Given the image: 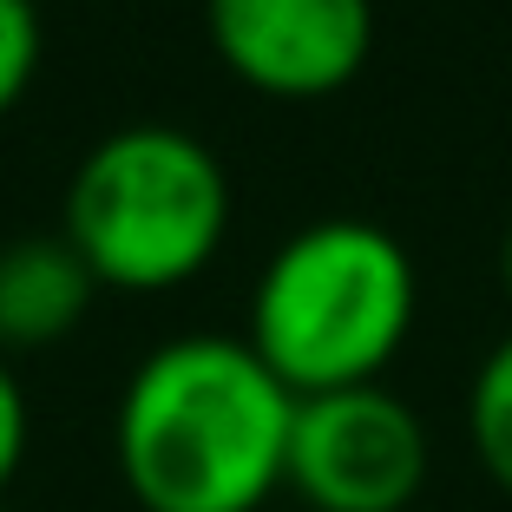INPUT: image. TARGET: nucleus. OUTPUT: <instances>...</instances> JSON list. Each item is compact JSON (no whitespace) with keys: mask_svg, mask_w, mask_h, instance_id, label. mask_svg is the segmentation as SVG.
<instances>
[{"mask_svg":"<svg viewBox=\"0 0 512 512\" xmlns=\"http://www.w3.org/2000/svg\"><path fill=\"white\" fill-rule=\"evenodd\" d=\"M283 486L316 512H407L427 486L421 414L381 381L296 394Z\"/></svg>","mask_w":512,"mask_h":512,"instance_id":"obj_4","label":"nucleus"},{"mask_svg":"<svg viewBox=\"0 0 512 512\" xmlns=\"http://www.w3.org/2000/svg\"><path fill=\"white\" fill-rule=\"evenodd\" d=\"M211 40L237 79L316 99L368 66L375 0H211Z\"/></svg>","mask_w":512,"mask_h":512,"instance_id":"obj_5","label":"nucleus"},{"mask_svg":"<svg viewBox=\"0 0 512 512\" xmlns=\"http://www.w3.org/2000/svg\"><path fill=\"white\" fill-rule=\"evenodd\" d=\"M467 427H473V447H480V467L512 493V335L480 362V375H473Z\"/></svg>","mask_w":512,"mask_h":512,"instance_id":"obj_7","label":"nucleus"},{"mask_svg":"<svg viewBox=\"0 0 512 512\" xmlns=\"http://www.w3.org/2000/svg\"><path fill=\"white\" fill-rule=\"evenodd\" d=\"M421 276L388 224L316 217L256 276L243 342L283 375L289 394H329L375 381L414 329Z\"/></svg>","mask_w":512,"mask_h":512,"instance_id":"obj_2","label":"nucleus"},{"mask_svg":"<svg viewBox=\"0 0 512 512\" xmlns=\"http://www.w3.org/2000/svg\"><path fill=\"white\" fill-rule=\"evenodd\" d=\"M296 394L243 335H178L119 394V473L145 512H256L283 486Z\"/></svg>","mask_w":512,"mask_h":512,"instance_id":"obj_1","label":"nucleus"},{"mask_svg":"<svg viewBox=\"0 0 512 512\" xmlns=\"http://www.w3.org/2000/svg\"><path fill=\"white\" fill-rule=\"evenodd\" d=\"M224 230V158L165 119H132L106 132L66 184V243L112 289L184 283L217 256Z\"/></svg>","mask_w":512,"mask_h":512,"instance_id":"obj_3","label":"nucleus"},{"mask_svg":"<svg viewBox=\"0 0 512 512\" xmlns=\"http://www.w3.org/2000/svg\"><path fill=\"white\" fill-rule=\"evenodd\" d=\"M0 512H7V506H0Z\"/></svg>","mask_w":512,"mask_h":512,"instance_id":"obj_11","label":"nucleus"},{"mask_svg":"<svg viewBox=\"0 0 512 512\" xmlns=\"http://www.w3.org/2000/svg\"><path fill=\"white\" fill-rule=\"evenodd\" d=\"M499 276H506V296H512V224H506V237H499Z\"/></svg>","mask_w":512,"mask_h":512,"instance_id":"obj_10","label":"nucleus"},{"mask_svg":"<svg viewBox=\"0 0 512 512\" xmlns=\"http://www.w3.org/2000/svg\"><path fill=\"white\" fill-rule=\"evenodd\" d=\"M20 453H27V394H20L14 368L0 362V493L20 473Z\"/></svg>","mask_w":512,"mask_h":512,"instance_id":"obj_9","label":"nucleus"},{"mask_svg":"<svg viewBox=\"0 0 512 512\" xmlns=\"http://www.w3.org/2000/svg\"><path fill=\"white\" fill-rule=\"evenodd\" d=\"M99 296L92 263L60 237H14L0 243V348H46L66 342Z\"/></svg>","mask_w":512,"mask_h":512,"instance_id":"obj_6","label":"nucleus"},{"mask_svg":"<svg viewBox=\"0 0 512 512\" xmlns=\"http://www.w3.org/2000/svg\"><path fill=\"white\" fill-rule=\"evenodd\" d=\"M40 46H46L40 7H33V0H0V112L33 86V73H40Z\"/></svg>","mask_w":512,"mask_h":512,"instance_id":"obj_8","label":"nucleus"}]
</instances>
